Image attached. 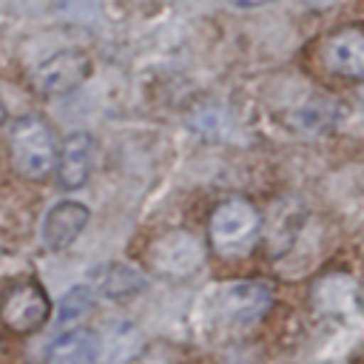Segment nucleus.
<instances>
[{"label": "nucleus", "mask_w": 364, "mask_h": 364, "mask_svg": "<svg viewBox=\"0 0 364 364\" xmlns=\"http://www.w3.org/2000/svg\"><path fill=\"white\" fill-rule=\"evenodd\" d=\"M324 63L333 74L347 80L364 77V31L358 26H344L324 40Z\"/></svg>", "instance_id": "1a4fd4ad"}, {"label": "nucleus", "mask_w": 364, "mask_h": 364, "mask_svg": "<svg viewBox=\"0 0 364 364\" xmlns=\"http://www.w3.org/2000/svg\"><path fill=\"white\" fill-rule=\"evenodd\" d=\"M94 74V60L82 48H60L31 71V88L43 97H63L77 91Z\"/></svg>", "instance_id": "20e7f679"}, {"label": "nucleus", "mask_w": 364, "mask_h": 364, "mask_svg": "<svg viewBox=\"0 0 364 364\" xmlns=\"http://www.w3.org/2000/svg\"><path fill=\"white\" fill-rule=\"evenodd\" d=\"M3 122H6V105L0 102V125H3Z\"/></svg>", "instance_id": "a211bd4d"}, {"label": "nucleus", "mask_w": 364, "mask_h": 364, "mask_svg": "<svg viewBox=\"0 0 364 364\" xmlns=\"http://www.w3.org/2000/svg\"><path fill=\"white\" fill-rule=\"evenodd\" d=\"M205 259L202 242L188 230H171L159 236L151 247V264L159 276L168 279H188L199 270Z\"/></svg>", "instance_id": "39448f33"}, {"label": "nucleus", "mask_w": 364, "mask_h": 364, "mask_svg": "<svg viewBox=\"0 0 364 364\" xmlns=\"http://www.w3.org/2000/svg\"><path fill=\"white\" fill-rule=\"evenodd\" d=\"M267 3H276V0H228V6H233V9H259Z\"/></svg>", "instance_id": "dca6fc26"}, {"label": "nucleus", "mask_w": 364, "mask_h": 364, "mask_svg": "<svg viewBox=\"0 0 364 364\" xmlns=\"http://www.w3.org/2000/svg\"><path fill=\"white\" fill-rule=\"evenodd\" d=\"M91 156H94V139L85 131H74L63 139L57 148V182L65 191H80L88 182L91 173Z\"/></svg>", "instance_id": "9d476101"}, {"label": "nucleus", "mask_w": 364, "mask_h": 364, "mask_svg": "<svg viewBox=\"0 0 364 364\" xmlns=\"http://www.w3.org/2000/svg\"><path fill=\"white\" fill-rule=\"evenodd\" d=\"M94 307V290L88 284H74L63 293L57 304V324H74Z\"/></svg>", "instance_id": "2eb2a0df"}, {"label": "nucleus", "mask_w": 364, "mask_h": 364, "mask_svg": "<svg viewBox=\"0 0 364 364\" xmlns=\"http://www.w3.org/2000/svg\"><path fill=\"white\" fill-rule=\"evenodd\" d=\"M313 9H330V6H336L338 0H307Z\"/></svg>", "instance_id": "f3484780"}, {"label": "nucleus", "mask_w": 364, "mask_h": 364, "mask_svg": "<svg viewBox=\"0 0 364 364\" xmlns=\"http://www.w3.org/2000/svg\"><path fill=\"white\" fill-rule=\"evenodd\" d=\"M208 236L210 247L222 259L247 256L262 236V213L253 202L242 196H228L213 208L208 219Z\"/></svg>", "instance_id": "f257e3e1"}, {"label": "nucleus", "mask_w": 364, "mask_h": 364, "mask_svg": "<svg viewBox=\"0 0 364 364\" xmlns=\"http://www.w3.org/2000/svg\"><path fill=\"white\" fill-rule=\"evenodd\" d=\"M57 136L40 117H20L9 134L14 171L26 179H46L57 165Z\"/></svg>", "instance_id": "7ed1b4c3"}, {"label": "nucleus", "mask_w": 364, "mask_h": 364, "mask_svg": "<svg viewBox=\"0 0 364 364\" xmlns=\"http://www.w3.org/2000/svg\"><path fill=\"white\" fill-rule=\"evenodd\" d=\"M91 219V210L77 202V199H63L57 205H51L43 216V228H40V239L48 250H65L77 242V236L85 230Z\"/></svg>", "instance_id": "0eeeda50"}, {"label": "nucleus", "mask_w": 364, "mask_h": 364, "mask_svg": "<svg viewBox=\"0 0 364 364\" xmlns=\"http://www.w3.org/2000/svg\"><path fill=\"white\" fill-rule=\"evenodd\" d=\"M296 131L307 134V136H316V134H324L336 125V105L327 102V100H313L301 108H296L287 119Z\"/></svg>", "instance_id": "4468645a"}, {"label": "nucleus", "mask_w": 364, "mask_h": 364, "mask_svg": "<svg viewBox=\"0 0 364 364\" xmlns=\"http://www.w3.org/2000/svg\"><path fill=\"white\" fill-rule=\"evenodd\" d=\"M145 338L134 324H111L100 338V358L105 364H125L142 350Z\"/></svg>", "instance_id": "ddd939ff"}, {"label": "nucleus", "mask_w": 364, "mask_h": 364, "mask_svg": "<svg viewBox=\"0 0 364 364\" xmlns=\"http://www.w3.org/2000/svg\"><path fill=\"white\" fill-rule=\"evenodd\" d=\"M48 313H51L48 296L34 282L11 287L0 301V321L14 333H34L37 327L46 324Z\"/></svg>", "instance_id": "423d86ee"}, {"label": "nucleus", "mask_w": 364, "mask_h": 364, "mask_svg": "<svg viewBox=\"0 0 364 364\" xmlns=\"http://www.w3.org/2000/svg\"><path fill=\"white\" fill-rule=\"evenodd\" d=\"M301 219H304V208H301L299 199H287V202H279V205H276V210L270 213V230H267L270 253H284V250H290V245H293L296 236H299Z\"/></svg>", "instance_id": "f8f14e48"}, {"label": "nucleus", "mask_w": 364, "mask_h": 364, "mask_svg": "<svg viewBox=\"0 0 364 364\" xmlns=\"http://www.w3.org/2000/svg\"><path fill=\"white\" fill-rule=\"evenodd\" d=\"M100 358V336L85 327H74L57 336L48 347V364H97Z\"/></svg>", "instance_id": "9b49d317"}, {"label": "nucleus", "mask_w": 364, "mask_h": 364, "mask_svg": "<svg viewBox=\"0 0 364 364\" xmlns=\"http://www.w3.org/2000/svg\"><path fill=\"white\" fill-rule=\"evenodd\" d=\"M273 304V290L264 282H228L210 290L205 316L219 330H245L256 324Z\"/></svg>", "instance_id": "f03ea898"}, {"label": "nucleus", "mask_w": 364, "mask_h": 364, "mask_svg": "<svg viewBox=\"0 0 364 364\" xmlns=\"http://www.w3.org/2000/svg\"><path fill=\"white\" fill-rule=\"evenodd\" d=\"M88 287L111 301H125L148 287V276L128 262H102L88 273Z\"/></svg>", "instance_id": "6e6552de"}]
</instances>
